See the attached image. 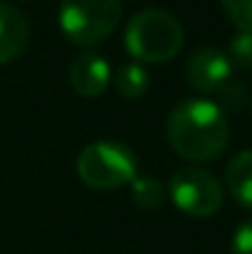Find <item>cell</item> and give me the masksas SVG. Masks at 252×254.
I'll return each instance as SVG.
<instances>
[{"label":"cell","instance_id":"cell-4","mask_svg":"<svg viewBox=\"0 0 252 254\" xmlns=\"http://www.w3.org/2000/svg\"><path fill=\"white\" fill-rule=\"evenodd\" d=\"M121 20V0H62L60 27L75 45H96L106 40Z\"/></svg>","mask_w":252,"mask_h":254},{"label":"cell","instance_id":"cell-3","mask_svg":"<svg viewBox=\"0 0 252 254\" xmlns=\"http://www.w3.org/2000/svg\"><path fill=\"white\" fill-rule=\"evenodd\" d=\"M139 158L121 141H94L77 158V173L89 188L111 190L136 178Z\"/></svg>","mask_w":252,"mask_h":254},{"label":"cell","instance_id":"cell-9","mask_svg":"<svg viewBox=\"0 0 252 254\" xmlns=\"http://www.w3.org/2000/svg\"><path fill=\"white\" fill-rule=\"evenodd\" d=\"M225 183L230 195L243 205V207H252V151H243L238 153L225 170Z\"/></svg>","mask_w":252,"mask_h":254},{"label":"cell","instance_id":"cell-12","mask_svg":"<svg viewBox=\"0 0 252 254\" xmlns=\"http://www.w3.org/2000/svg\"><path fill=\"white\" fill-rule=\"evenodd\" d=\"M225 55H228L230 64H235L240 69H252V32H238L230 40V47Z\"/></svg>","mask_w":252,"mask_h":254},{"label":"cell","instance_id":"cell-13","mask_svg":"<svg viewBox=\"0 0 252 254\" xmlns=\"http://www.w3.org/2000/svg\"><path fill=\"white\" fill-rule=\"evenodd\" d=\"M240 32H252V0H220Z\"/></svg>","mask_w":252,"mask_h":254},{"label":"cell","instance_id":"cell-2","mask_svg":"<svg viewBox=\"0 0 252 254\" xmlns=\"http://www.w3.org/2000/svg\"><path fill=\"white\" fill-rule=\"evenodd\" d=\"M183 27L175 15L166 10H141L136 12L124 32L126 50L136 57V62L161 64L170 62L183 47Z\"/></svg>","mask_w":252,"mask_h":254},{"label":"cell","instance_id":"cell-11","mask_svg":"<svg viewBox=\"0 0 252 254\" xmlns=\"http://www.w3.org/2000/svg\"><path fill=\"white\" fill-rule=\"evenodd\" d=\"M131 197L139 207L156 210L166 200V185H164V180H159L154 175H136L131 180Z\"/></svg>","mask_w":252,"mask_h":254},{"label":"cell","instance_id":"cell-8","mask_svg":"<svg viewBox=\"0 0 252 254\" xmlns=\"http://www.w3.org/2000/svg\"><path fill=\"white\" fill-rule=\"evenodd\" d=\"M30 40V22L25 12L10 2H0V64L15 60Z\"/></svg>","mask_w":252,"mask_h":254},{"label":"cell","instance_id":"cell-5","mask_svg":"<svg viewBox=\"0 0 252 254\" xmlns=\"http://www.w3.org/2000/svg\"><path fill=\"white\" fill-rule=\"evenodd\" d=\"M168 195L178 210L193 217H210L223 207V185L205 168L183 166L168 178Z\"/></svg>","mask_w":252,"mask_h":254},{"label":"cell","instance_id":"cell-7","mask_svg":"<svg viewBox=\"0 0 252 254\" xmlns=\"http://www.w3.org/2000/svg\"><path fill=\"white\" fill-rule=\"evenodd\" d=\"M70 82L75 86V91L82 96H99L111 82L109 62L101 55L84 50L70 64Z\"/></svg>","mask_w":252,"mask_h":254},{"label":"cell","instance_id":"cell-1","mask_svg":"<svg viewBox=\"0 0 252 254\" xmlns=\"http://www.w3.org/2000/svg\"><path fill=\"white\" fill-rule=\"evenodd\" d=\"M170 148L185 161H215L230 138L225 111L210 99H183L166 124Z\"/></svg>","mask_w":252,"mask_h":254},{"label":"cell","instance_id":"cell-14","mask_svg":"<svg viewBox=\"0 0 252 254\" xmlns=\"http://www.w3.org/2000/svg\"><path fill=\"white\" fill-rule=\"evenodd\" d=\"M230 252L233 254H252V217L245 220V222H240L238 230L233 232Z\"/></svg>","mask_w":252,"mask_h":254},{"label":"cell","instance_id":"cell-6","mask_svg":"<svg viewBox=\"0 0 252 254\" xmlns=\"http://www.w3.org/2000/svg\"><path fill=\"white\" fill-rule=\"evenodd\" d=\"M230 74H233V64H230L228 55L213 45L195 50L185 67L188 84L203 94H210V91H218L220 86H225L230 82Z\"/></svg>","mask_w":252,"mask_h":254},{"label":"cell","instance_id":"cell-10","mask_svg":"<svg viewBox=\"0 0 252 254\" xmlns=\"http://www.w3.org/2000/svg\"><path fill=\"white\" fill-rule=\"evenodd\" d=\"M114 82H116V91H119L124 99H136V96H141V94L149 89L151 74L146 72L144 64H139V62H126V64L119 67Z\"/></svg>","mask_w":252,"mask_h":254}]
</instances>
